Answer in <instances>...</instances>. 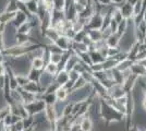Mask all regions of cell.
Wrapping results in <instances>:
<instances>
[{
  "label": "cell",
  "mask_w": 146,
  "mask_h": 131,
  "mask_svg": "<svg viewBox=\"0 0 146 131\" xmlns=\"http://www.w3.org/2000/svg\"><path fill=\"white\" fill-rule=\"evenodd\" d=\"M100 115L104 120L107 121V124L115 122V121H121L124 119V115H122L120 112H118L115 107L110 106L107 103H105L103 100L100 102Z\"/></svg>",
  "instance_id": "obj_1"
},
{
  "label": "cell",
  "mask_w": 146,
  "mask_h": 131,
  "mask_svg": "<svg viewBox=\"0 0 146 131\" xmlns=\"http://www.w3.org/2000/svg\"><path fill=\"white\" fill-rule=\"evenodd\" d=\"M46 103L43 98H37L34 102H32L30 104H26L25 107L27 109V112L29 115H32V116H37L39 114L44 112L45 108H46Z\"/></svg>",
  "instance_id": "obj_2"
},
{
  "label": "cell",
  "mask_w": 146,
  "mask_h": 131,
  "mask_svg": "<svg viewBox=\"0 0 146 131\" xmlns=\"http://www.w3.org/2000/svg\"><path fill=\"white\" fill-rule=\"evenodd\" d=\"M44 115H45V118L48 121L50 126H51V129L55 130L56 127V122L58 120V115H57V112L55 109V106L54 105H46V108L44 110Z\"/></svg>",
  "instance_id": "obj_3"
},
{
  "label": "cell",
  "mask_w": 146,
  "mask_h": 131,
  "mask_svg": "<svg viewBox=\"0 0 146 131\" xmlns=\"http://www.w3.org/2000/svg\"><path fill=\"white\" fill-rule=\"evenodd\" d=\"M72 39H70L66 35L61 34L60 36L58 37V39L55 42V44L63 51H69V50H71V47H72Z\"/></svg>",
  "instance_id": "obj_4"
},
{
  "label": "cell",
  "mask_w": 146,
  "mask_h": 131,
  "mask_svg": "<svg viewBox=\"0 0 146 131\" xmlns=\"http://www.w3.org/2000/svg\"><path fill=\"white\" fill-rule=\"evenodd\" d=\"M103 27V14L94 13L90 19V22L86 26V29H100Z\"/></svg>",
  "instance_id": "obj_5"
},
{
  "label": "cell",
  "mask_w": 146,
  "mask_h": 131,
  "mask_svg": "<svg viewBox=\"0 0 146 131\" xmlns=\"http://www.w3.org/2000/svg\"><path fill=\"white\" fill-rule=\"evenodd\" d=\"M130 70L132 74L136 75L137 78H144L146 75V67L141 61H134Z\"/></svg>",
  "instance_id": "obj_6"
},
{
  "label": "cell",
  "mask_w": 146,
  "mask_h": 131,
  "mask_svg": "<svg viewBox=\"0 0 146 131\" xmlns=\"http://www.w3.org/2000/svg\"><path fill=\"white\" fill-rule=\"evenodd\" d=\"M119 8L124 19H133V5H131L128 0L120 5Z\"/></svg>",
  "instance_id": "obj_7"
},
{
  "label": "cell",
  "mask_w": 146,
  "mask_h": 131,
  "mask_svg": "<svg viewBox=\"0 0 146 131\" xmlns=\"http://www.w3.org/2000/svg\"><path fill=\"white\" fill-rule=\"evenodd\" d=\"M70 80V76H69V71H67L66 69H60L59 72L56 74L55 76V81L60 85V86H64Z\"/></svg>",
  "instance_id": "obj_8"
},
{
  "label": "cell",
  "mask_w": 146,
  "mask_h": 131,
  "mask_svg": "<svg viewBox=\"0 0 146 131\" xmlns=\"http://www.w3.org/2000/svg\"><path fill=\"white\" fill-rule=\"evenodd\" d=\"M27 20H29V15H27L26 13L18 10V11L15 12V15H14V18H13L11 24H12L14 27H17V29H18L20 25L23 24V23L26 22Z\"/></svg>",
  "instance_id": "obj_9"
},
{
  "label": "cell",
  "mask_w": 146,
  "mask_h": 131,
  "mask_svg": "<svg viewBox=\"0 0 146 131\" xmlns=\"http://www.w3.org/2000/svg\"><path fill=\"white\" fill-rule=\"evenodd\" d=\"M87 36L93 43H97L99 41L104 39L103 32L100 29H87Z\"/></svg>",
  "instance_id": "obj_10"
},
{
  "label": "cell",
  "mask_w": 146,
  "mask_h": 131,
  "mask_svg": "<svg viewBox=\"0 0 146 131\" xmlns=\"http://www.w3.org/2000/svg\"><path fill=\"white\" fill-rule=\"evenodd\" d=\"M56 98L59 102H68L69 100V95H70V91L67 87L64 86H59L55 92Z\"/></svg>",
  "instance_id": "obj_11"
},
{
  "label": "cell",
  "mask_w": 146,
  "mask_h": 131,
  "mask_svg": "<svg viewBox=\"0 0 146 131\" xmlns=\"http://www.w3.org/2000/svg\"><path fill=\"white\" fill-rule=\"evenodd\" d=\"M22 88H24L25 91H27V92H30V93L36 94V95H39V94L44 93L42 87L39 85V83L34 82V81H30L24 87H22Z\"/></svg>",
  "instance_id": "obj_12"
},
{
  "label": "cell",
  "mask_w": 146,
  "mask_h": 131,
  "mask_svg": "<svg viewBox=\"0 0 146 131\" xmlns=\"http://www.w3.org/2000/svg\"><path fill=\"white\" fill-rule=\"evenodd\" d=\"M80 129L82 131H92L93 130V121L88 115L83 116L80 120Z\"/></svg>",
  "instance_id": "obj_13"
},
{
  "label": "cell",
  "mask_w": 146,
  "mask_h": 131,
  "mask_svg": "<svg viewBox=\"0 0 146 131\" xmlns=\"http://www.w3.org/2000/svg\"><path fill=\"white\" fill-rule=\"evenodd\" d=\"M46 66V61L43 59V57H33L31 59V68L36 69L43 71Z\"/></svg>",
  "instance_id": "obj_14"
},
{
  "label": "cell",
  "mask_w": 146,
  "mask_h": 131,
  "mask_svg": "<svg viewBox=\"0 0 146 131\" xmlns=\"http://www.w3.org/2000/svg\"><path fill=\"white\" fill-rule=\"evenodd\" d=\"M120 39H121V36L118 33H113L105 41H106V44H107L108 47H119Z\"/></svg>",
  "instance_id": "obj_15"
},
{
  "label": "cell",
  "mask_w": 146,
  "mask_h": 131,
  "mask_svg": "<svg viewBox=\"0 0 146 131\" xmlns=\"http://www.w3.org/2000/svg\"><path fill=\"white\" fill-rule=\"evenodd\" d=\"M90 53V56H91L92 63L95 65V63H103L105 61V57L102 55V53L99 50H93V51H88Z\"/></svg>",
  "instance_id": "obj_16"
},
{
  "label": "cell",
  "mask_w": 146,
  "mask_h": 131,
  "mask_svg": "<svg viewBox=\"0 0 146 131\" xmlns=\"http://www.w3.org/2000/svg\"><path fill=\"white\" fill-rule=\"evenodd\" d=\"M43 71H40V70H36V69H33V68H30L29 72H27L26 74H27V76H29L30 81H34V82L39 83V80H40V76H42Z\"/></svg>",
  "instance_id": "obj_17"
},
{
  "label": "cell",
  "mask_w": 146,
  "mask_h": 131,
  "mask_svg": "<svg viewBox=\"0 0 146 131\" xmlns=\"http://www.w3.org/2000/svg\"><path fill=\"white\" fill-rule=\"evenodd\" d=\"M25 6L27 11L30 12V14H36L39 8V1L38 0H30L25 2Z\"/></svg>",
  "instance_id": "obj_18"
},
{
  "label": "cell",
  "mask_w": 146,
  "mask_h": 131,
  "mask_svg": "<svg viewBox=\"0 0 146 131\" xmlns=\"http://www.w3.org/2000/svg\"><path fill=\"white\" fill-rule=\"evenodd\" d=\"M59 66L57 65V63H51V61H48V63H46V66H45V69H44V71L45 72H47V73H49V74L54 75V76H56V74L59 72Z\"/></svg>",
  "instance_id": "obj_19"
},
{
  "label": "cell",
  "mask_w": 146,
  "mask_h": 131,
  "mask_svg": "<svg viewBox=\"0 0 146 131\" xmlns=\"http://www.w3.org/2000/svg\"><path fill=\"white\" fill-rule=\"evenodd\" d=\"M133 63H134L133 60L127 58V59H123L121 61H119L116 68L118 69V70H120V71H125V70H129V69L131 68V66H132Z\"/></svg>",
  "instance_id": "obj_20"
},
{
  "label": "cell",
  "mask_w": 146,
  "mask_h": 131,
  "mask_svg": "<svg viewBox=\"0 0 146 131\" xmlns=\"http://www.w3.org/2000/svg\"><path fill=\"white\" fill-rule=\"evenodd\" d=\"M32 30H33V26L30 23V21L27 20L26 22H24L23 24H21L19 26L18 29H17V32L18 33H22V34H30Z\"/></svg>",
  "instance_id": "obj_21"
},
{
  "label": "cell",
  "mask_w": 146,
  "mask_h": 131,
  "mask_svg": "<svg viewBox=\"0 0 146 131\" xmlns=\"http://www.w3.org/2000/svg\"><path fill=\"white\" fill-rule=\"evenodd\" d=\"M15 78H17V82H18L19 87H24L29 82H30V79L27 74H23V73H19V74H15Z\"/></svg>",
  "instance_id": "obj_22"
},
{
  "label": "cell",
  "mask_w": 146,
  "mask_h": 131,
  "mask_svg": "<svg viewBox=\"0 0 146 131\" xmlns=\"http://www.w3.org/2000/svg\"><path fill=\"white\" fill-rule=\"evenodd\" d=\"M10 114H11V104L7 103L2 107H0V120H3Z\"/></svg>",
  "instance_id": "obj_23"
},
{
  "label": "cell",
  "mask_w": 146,
  "mask_h": 131,
  "mask_svg": "<svg viewBox=\"0 0 146 131\" xmlns=\"http://www.w3.org/2000/svg\"><path fill=\"white\" fill-rule=\"evenodd\" d=\"M62 56H63V53H50V59H49V61L57 63L59 66V63L62 60Z\"/></svg>",
  "instance_id": "obj_24"
},
{
  "label": "cell",
  "mask_w": 146,
  "mask_h": 131,
  "mask_svg": "<svg viewBox=\"0 0 146 131\" xmlns=\"http://www.w3.org/2000/svg\"><path fill=\"white\" fill-rule=\"evenodd\" d=\"M122 50L120 47H108L107 48V58H115Z\"/></svg>",
  "instance_id": "obj_25"
},
{
  "label": "cell",
  "mask_w": 146,
  "mask_h": 131,
  "mask_svg": "<svg viewBox=\"0 0 146 131\" xmlns=\"http://www.w3.org/2000/svg\"><path fill=\"white\" fill-rule=\"evenodd\" d=\"M14 127L18 131H22L24 129V124H23V119H20L18 120L15 124H14Z\"/></svg>",
  "instance_id": "obj_26"
},
{
  "label": "cell",
  "mask_w": 146,
  "mask_h": 131,
  "mask_svg": "<svg viewBox=\"0 0 146 131\" xmlns=\"http://www.w3.org/2000/svg\"><path fill=\"white\" fill-rule=\"evenodd\" d=\"M96 1L102 6H111L112 5V0H96Z\"/></svg>",
  "instance_id": "obj_27"
},
{
  "label": "cell",
  "mask_w": 146,
  "mask_h": 131,
  "mask_svg": "<svg viewBox=\"0 0 146 131\" xmlns=\"http://www.w3.org/2000/svg\"><path fill=\"white\" fill-rule=\"evenodd\" d=\"M7 74V66L6 63H0V75Z\"/></svg>",
  "instance_id": "obj_28"
},
{
  "label": "cell",
  "mask_w": 146,
  "mask_h": 131,
  "mask_svg": "<svg viewBox=\"0 0 146 131\" xmlns=\"http://www.w3.org/2000/svg\"><path fill=\"white\" fill-rule=\"evenodd\" d=\"M124 1H127V0H112V5H115V6L119 7L120 5H122Z\"/></svg>",
  "instance_id": "obj_29"
},
{
  "label": "cell",
  "mask_w": 146,
  "mask_h": 131,
  "mask_svg": "<svg viewBox=\"0 0 146 131\" xmlns=\"http://www.w3.org/2000/svg\"><path fill=\"white\" fill-rule=\"evenodd\" d=\"M128 131H141V130L137 126H132V127L128 128Z\"/></svg>",
  "instance_id": "obj_30"
},
{
  "label": "cell",
  "mask_w": 146,
  "mask_h": 131,
  "mask_svg": "<svg viewBox=\"0 0 146 131\" xmlns=\"http://www.w3.org/2000/svg\"><path fill=\"white\" fill-rule=\"evenodd\" d=\"M22 131H35V127H31V128H24Z\"/></svg>",
  "instance_id": "obj_31"
},
{
  "label": "cell",
  "mask_w": 146,
  "mask_h": 131,
  "mask_svg": "<svg viewBox=\"0 0 146 131\" xmlns=\"http://www.w3.org/2000/svg\"><path fill=\"white\" fill-rule=\"evenodd\" d=\"M143 108L146 110V96L144 95V100H143Z\"/></svg>",
  "instance_id": "obj_32"
},
{
  "label": "cell",
  "mask_w": 146,
  "mask_h": 131,
  "mask_svg": "<svg viewBox=\"0 0 146 131\" xmlns=\"http://www.w3.org/2000/svg\"><path fill=\"white\" fill-rule=\"evenodd\" d=\"M143 21L146 23V9L144 10V12H143Z\"/></svg>",
  "instance_id": "obj_33"
},
{
  "label": "cell",
  "mask_w": 146,
  "mask_h": 131,
  "mask_svg": "<svg viewBox=\"0 0 146 131\" xmlns=\"http://www.w3.org/2000/svg\"><path fill=\"white\" fill-rule=\"evenodd\" d=\"M18 1H22V2H26V1H30V0H18Z\"/></svg>",
  "instance_id": "obj_34"
},
{
  "label": "cell",
  "mask_w": 146,
  "mask_h": 131,
  "mask_svg": "<svg viewBox=\"0 0 146 131\" xmlns=\"http://www.w3.org/2000/svg\"><path fill=\"white\" fill-rule=\"evenodd\" d=\"M45 131H56V130H52V129H49V130H45Z\"/></svg>",
  "instance_id": "obj_35"
},
{
  "label": "cell",
  "mask_w": 146,
  "mask_h": 131,
  "mask_svg": "<svg viewBox=\"0 0 146 131\" xmlns=\"http://www.w3.org/2000/svg\"><path fill=\"white\" fill-rule=\"evenodd\" d=\"M78 131H82V130H81V129H80V130H78Z\"/></svg>",
  "instance_id": "obj_36"
},
{
  "label": "cell",
  "mask_w": 146,
  "mask_h": 131,
  "mask_svg": "<svg viewBox=\"0 0 146 131\" xmlns=\"http://www.w3.org/2000/svg\"><path fill=\"white\" fill-rule=\"evenodd\" d=\"M144 131H146V129H145V130H144Z\"/></svg>",
  "instance_id": "obj_37"
}]
</instances>
